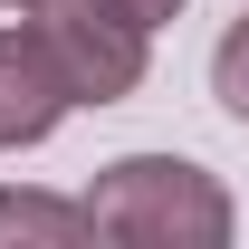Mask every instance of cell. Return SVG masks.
Masks as SVG:
<instances>
[{
	"label": "cell",
	"instance_id": "cell-7",
	"mask_svg": "<svg viewBox=\"0 0 249 249\" xmlns=\"http://www.w3.org/2000/svg\"><path fill=\"white\" fill-rule=\"evenodd\" d=\"M0 10H29V0H0Z\"/></svg>",
	"mask_w": 249,
	"mask_h": 249
},
{
	"label": "cell",
	"instance_id": "cell-1",
	"mask_svg": "<svg viewBox=\"0 0 249 249\" xmlns=\"http://www.w3.org/2000/svg\"><path fill=\"white\" fill-rule=\"evenodd\" d=\"M87 220L96 240H124V249H220L240 230L220 173H201L192 154H115L87 182Z\"/></svg>",
	"mask_w": 249,
	"mask_h": 249
},
{
	"label": "cell",
	"instance_id": "cell-6",
	"mask_svg": "<svg viewBox=\"0 0 249 249\" xmlns=\"http://www.w3.org/2000/svg\"><path fill=\"white\" fill-rule=\"evenodd\" d=\"M124 10H134V19H154V29H163V19H182V0H124Z\"/></svg>",
	"mask_w": 249,
	"mask_h": 249
},
{
	"label": "cell",
	"instance_id": "cell-3",
	"mask_svg": "<svg viewBox=\"0 0 249 249\" xmlns=\"http://www.w3.org/2000/svg\"><path fill=\"white\" fill-rule=\"evenodd\" d=\"M67 106H77V87H67V67L48 58V38L19 19H0V154H29V144H48L67 124Z\"/></svg>",
	"mask_w": 249,
	"mask_h": 249
},
{
	"label": "cell",
	"instance_id": "cell-4",
	"mask_svg": "<svg viewBox=\"0 0 249 249\" xmlns=\"http://www.w3.org/2000/svg\"><path fill=\"white\" fill-rule=\"evenodd\" d=\"M77 249L96 240V220H87V192L77 201H58V192H0V249Z\"/></svg>",
	"mask_w": 249,
	"mask_h": 249
},
{
	"label": "cell",
	"instance_id": "cell-5",
	"mask_svg": "<svg viewBox=\"0 0 249 249\" xmlns=\"http://www.w3.org/2000/svg\"><path fill=\"white\" fill-rule=\"evenodd\" d=\"M211 96H220V106L249 124V10L220 29V48H211Z\"/></svg>",
	"mask_w": 249,
	"mask_h": 249
},
{
	"label": "cell",
	"instance_id": "cell-2",
	"mask_svg": "<svg viewBox=\"0 0 249 249\" xmlns=\"http://www.w3.org/2000/svg\"><path fill=\"white\" fill-rule=\"evenodd\" d=\"M29 29L67 67L77 106H124L154 67V19H134L124 0H29Z\"/></svg>",
	"mask_w": 249,
	"mask_h": 249
}]
</instances>
